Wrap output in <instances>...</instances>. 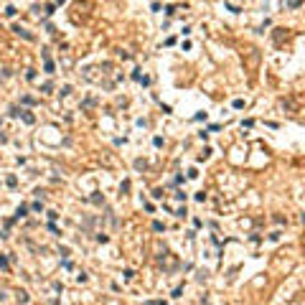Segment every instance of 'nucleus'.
<instances>
[{"label": "nucleus", "instance_id": "1", "mask_svg": "<svg viewBox=\"0 0 305 305\" xmlns=\"http://www.w3.org/2000/svg\"><path fill=\"white\" fill-rule=\"evenodd\" d=\"M28 214V206H18V211H15V216L18 219H21V216H26Z\"/></svg>", "mask_w": 305, "mask_h": 305}, {"label": "nucleus", "instance_id": "2", "mask_svg": "<svg viewBox=\"0 0 305 305\" xmlns=\"http://www.w3.org/2000/svg\"><path fill=\"white\" fill-rule=\"evenodd\" d=\"M0 267H3V270H8V259H5V257H0Z\"/></svg>", "mask_w": 305, "mask_h": 305}]
</instances>
